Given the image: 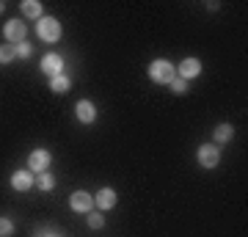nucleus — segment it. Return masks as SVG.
Returning <instances> with one entry per match:
<instances>
[{"label": "nucleus", "instance_id": "obj_16", "mask_svg": "<svg viewBox=\"0 0 248 237\" xmlns=\"http://www.w3.org/2000/svg\"><path fill=\"white\" fill-rule=\"evenodd\" d=\"M14 58H17L14 44H3V47H0V63H11Z\"/></svg>", "mask_w": 248, "mask_h": 237}, {"label": "nucleus", "instance_id": "obj_18", "mask_svg": "<svg viewBox=\"0 0 248 237\" xmlns=\"http://www.w3.org/2000/svg\"><path fill=\"white\" fill-rule=\"evenodd\" d=\"M14 235V223L9 218H0V237H11Z\"/></svg>", "mask_w": 248, "mask_h": 237}, {"label": "nucleus", "instance_id": "obj_4", "mask_svg": "<svg viewBox=\"0 0 248 237\" xmlns=\"http://www.w3.org/2000/svg\"><path fill=\"white\" fill-rule=\"evenodd\" d=\"M218 160H221V149H218L215 143H207V146L199 149V163H202L204 168H215Z\"/></svg>", "mask_w": 248, "mask_h": 237}, {"label": "nucleus", "instance_id": "obj_11", "mask_svg": "<svg viewBox=\"0 0 248 237\" xmlns=\"http://www.w3.org/2000/svg\"><path fill=\"white\" fill-rule=\"evenodd\" d=\"M19 9H22V17H31V19H36V22L42 19V6H39L36 0H25Z\"/></svg>", "mask_w": 248, "mask_h": 237}, {"label": "nucleus", "instance_id": "obj_12", "mask_svg": "<svg viewBox=\"0 0 248 237\" xmlns=\"http://www.w3.org/2000/svg\"><path fill=\"white\" fill-rule=\"evenodd\" d=\"M97 204L102 207V210H110L116 204V190H110V188H102L97 193Z\"/></svg>", "mask_w": 248, "mask_h": 237}, {"label": "nucleus", "instance_id": "obj_20", "mask_svg": "<svg viewBox=\"0 0 248 237\" xmlns=\"http://www.w3.org/2000/svg\"><path fill=\"white\" fill-rule=\"evenodd\" d=\"M89 226L91 229H102L105 226V218H102L99 212H89Z\"/></svg>", "mask_w": 248, "mask_h": 237}, {"label": "nucleus", "instance_id": "obj_8", "mask_svg": "<svg viewBox=\"0 0 248 237\" xmlns=\"http://www.w3.org/2000/svg\"><path fill=\"white\" fill-rule=\"evenodd\" d=\"M202 72V61L199 58H185V61L179 63V78L187 80V78H196Z\"/></svg>", "mask_w": 248, "mask_h": 237}, {"label": "nucleus", "instance_id": "obj_7", "mask_svg": "<svg viewBox=\"0 0 248 237\" xmlns=\"http://www.w3.org/2000/svg\"><path fill=\"white\" fill-rule=\"evenodd\" d=\"M42 72H45V75H50V78L61 75V72H63V58L58 53L45 55V61H42Z\"/></svg>", "mask_w": 248, "mask_h": 237}, {"label": "nucleus", "instance_id": "obj_13", "mask_svg": "<svg viewBox=\"0 0 248 237\" xmlns=\"http://www.w3.org/2000/svg\"><path fill=\"white\" fill-rule=\"evenodd\" d=\"M36 185H39V190H42V193H47V190H53V188H55V176L50 174V171H42L39 179H36Z\"/></svg>", "mask_w": 248, "mask_h": 237}, {"label": "nucleus", "instance_id": "obj_9", "mask_svg": "<svg viewBox=\"0 0 248 237\" xmlns=\"http://www.w3.org/2000/svg\"><path fill=\"white\" fill-rule=\"evenodd\" d=\"M78 119L83 124H91L94 119H97V108L91 105L89 99H80V102H78Z\"/></svg>", "mask_w": 248, "mask_h": 237}, {"label": "nucleus", "instance_id": "obj_2", "mask_svg": "<svg viewBox=\"0 0 248 237\" xmlns=\"http://www.w3.org/2000/svg\"><path fill=\"white\" fill-rule=\"evenodd\" d=\"M149 78L155 80V83H166V86H169L171 80L177 78V69H174L169 61H152L149 63Z\"/></svg>", "mask_w": 248, "mask_h": 237}, {"label": "nucleus", "instance_id": "obj_1", "mask_svg": "<svg viewBox=\"0 0 248 237\" xmlns=\"http://www.w3.org/2000/svg\"><path fill=\"white\" fill-rule=\"evenodd\" d=\"M36 33H39V39H45V42L53 44L61 39V22L55 17H42L36 22Z\"/></svg>", "mask_w": 248, "mask_h": 237}, {"label": "nucleus", "instance_id": "obj_14", "mask_svg": "<svg viewBox=\"0 0 248 237\" xmlns=\"http://www.w3.org/2000/svg\"><path fill=\"white\" fill-rule=\"evenodd\" d=\"M232 135H234V130H232L229 124H221V127H215V132H213L215 143H226V141H232Z\"/></svg>", "mask_w": 248, "mask_h": 237}, {"label": "nucleus", "instance_id": "obj_17", "mask_svg": "<svg viewBox=\"0 0 248 237\" xmlns=\"http://www.w3.org/2000/svg\"><path fill=\"white\" fill-rule=\"evenodd\" d=\"M169 86H171V91H174V94H185V91H187V80L174 78V80L169 83Z\"/></svg>", "mask_w": 248, "mask_h": 237}, {"label": "nucleus", "instance_id": "obj_5", "mask_svg": "<svg viewBox=\"0 0 248 237\" xmlns=\"http://www.w3.org/2000/svg\"><path fill=\"white\" fill-rule=\"evenodd\" d=\"M69 207H72L75 212H86V215H89L91 207H94V199H91V196L86 193V190H78V193H72Z\"/></svg>", "mask_w": 248, "mask_h": 237}, {"label": "nucleus", "instance_id": "obj_21", "mask_svg": "<svg viewBox=\"0 0 248 237\" xmlns=\"http://www.w3.org/2000/svg\"><path fill=\"white\" fill-rule=\"evenodd\" d=\"M3 9H6V3H3V0H0V14H3Z\"/></svg>", "mask_w": 248, "mask_h": 237}, {"label": "nucleus", "instance_id": "obj_6", "mask_svg": "<svg viewBox=\"0 0 248 237\" xmlns=\"http://www.w3.org/2000/svg\"><path fill=\"white\" fill-rule=\"evenodd\" d=\"M28 166H31V171H47L50 168V152L47 149H36V152H31V158H28Z\"/></svg>", "mask_w": 248, "mask_h": 237}, {"label": "nucleus", "instance_id": "obj_19", "mask_svg": "<svg viewBox=\"0 0 248 237\" xmlns=\"http://www.w3.org/2000/svg\"><path fill=\"white\" fill-rule=\"evenodd\" d=\"M14 50H17V58H28V55L33 53V47L28 42H19V44H14Z\"/></svg>", "mask_w": 248, "mask_h": 237}, {"label": "nucleus", "instance_id": "obj_15", "mask_svg": "<svg viewBox=\"0 0 248 237\" xmlns=\"http://www.w3.org/2000/svg\"><path fill=\"white\" fill-rule=\"evenodd\" d=\"M50 88H53L55 94H63V91H69V88H72V83H69L66 75H55L53 83H50Z\"/></svg>", "mask_w": 248, "mask_h": 237}, {"label": "nucleus", "instance_id": "obj_3", "mask_svg": "<svg viewBox=\"0 0 248 237\" xmlns=\"http://www.w3.org/2000/svg\"><path fill=\"white\" fill-rule=\"evenodd\" d=\"M25 22L22 19H9L6 22V28H3V36L9 39V44H19V42H25Z\"/></svg>", "mask_w": 248, "mask_h": 237}, {"label": "nucleus", "instance_id": "obj_10", "mask_svg": "<svg viewBox=\"0 0 248 237\" xmlns=\"http://www.w3.org/2000/svg\"><path fill=\"white\" fill-rule=\"evenodd\" d=\"M11 185H14V190H28L33 185V174L31 171H17V174L11 176Z\"/></svg>", "mask_w": 248, "mask_h": 237}]
</instances>
